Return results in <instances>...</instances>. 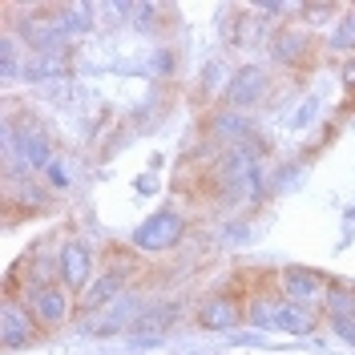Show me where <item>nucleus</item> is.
<instances>
[{
	"label": "nucleus",
	"instance_id": "obj_1",
	"mask_svg": "<svg viewBox=\"0 0 355 355\" xmlns=\"http://www.w3.org/2000/svg\"><path fill=\"white\" fill-rule=\"evenodd\" d=\"M182 230H186V218L178 210H157L154 218H146L133 230V246H141V250H170V246L182 243Z\"/></svg>",
	"mask_w": 355,
	"mask_h": 355
},
{
	"label": "nucleus",
	"instance_id": "obj_2",
	"mask_svg": "<svg viewBox=\"0 0 355 355\" xmlns=\"http://www.w3.org/2000/svg\"><path fill=\"white\" fill-rule=\"evenodd\" d=\"M137 319H141V303H137V299H117V303H110L105 311L89 315L81 331L85 335H117V331H125V327H133Z\"/></svg>",
	"mask_w": 355,
	"mask_h": 355
},
{
	"label": "nucleus",
	"instance_id": "obj_3",
	"mask_svg": "<svg viewBox=\"0 0 355 355\" xmlns=\"http://www.w3.org/2000/svg\"><path fill=\"white\" fill-rule=\"evenodd\" d=\"M125 279H130V266H110L93 287H85V311L89 315H97V311H105L110 303H117V295L125 287Z\"/></svg>",
	"mask_w": 355,
	"mask_h": 355
},
{
	"label": "nucleus",
	"instance_id": "obj_4",
	"mask_svg": "<svg viewBox=\"0 0 355 355\" xmlns=\"http://www.w3.org/2000/svg\"><path fill=\"white\" fill-rule=\"evenodd\" d=\"M263 93H266V73H263V69H254V65L239 69V73H234V81H230V89H226V97H230L239 110H250Z\"/></svg>",
	"mask_w": 355,
	"mask_h": 355
},
{
	"label": "nucleus",
	"instance_id": "obj_5",
	"mask_svg": "<svg viewBox=\"0 0 355 355\" xmlns=\"http://www.w3.org/2000/svg\"><path fill=\"white\" fill-rule=\"evenodd\" d=\"M33 315L41 319L44 327H61L69 319V299L61 287H37L33 291Z\"/></svg>",
	"mask_w": 355,
	"mask_h": 355
},
{
	"label": "nucleus",
	"instance_id": "obj_6",
	"mask_svg": "<svg viewBox=\"0 0 355 355\" xmlns=\"http://www.w3.org/2000/svg\"><path fill=\"white\" fill-rule=\"evenodd\" d=\"M174 319H178V303H162V307L141 311V319L133 323V343H154V339H162Z\"/></svg>",
	"mask_w": 355,
	"mask_h": 355
},
{
	"label": "nucleus",
	"instance_id": "obj_7",
	"mask_svg": "<svg viewBox=\"0 0 355 355\" xmlns=\"http://www.w3.org/2000/svg\"><path fill=\"white\" fill-rule=\"evenodd\" d=\"M315 311L307 307V303H299V299H283L279 303V311H275V327L279 331H291V335H311L315 331Z\"/></svg>",
	"mask_w": 355,
	"mask_h": 355
},
{
	"label": "nucleus",
	"instance_id": "obj_8",
	"mask_svg": "<svg viewBox=\"0 0 355 355\" xmlns=\"http://www.w3.org/2000/svg\"><path fill=\"white\" fill-rule=\"evenodd\" d=\"M0 331H4V347H24L37 339V327L28 319V311H21L17 303H8L4 315H0Z\"/></svg>",
	"mask_w": 355,
	"mask_h": 355
},
{
	"label": "nucleus",
	"instance_id": "obj_9",
	"mask_svg": "<svg viewBox=\"0 0 355 355\" xmlns=\"http://www.w3.org/2000/svg\"><path fill=\"white\" fill-rule=\"evenodd\" d=\"M89 266H93V254H89L85 243H65L61 246V275H65L69 287H85Z\"/></svg>",
	"mask_w": 355,
	"mask_h": 355
},
{
	"label": "nucleus",
	"instance_id": "obj_10",
	"mask_svg": "<svg viewBox=\"0 0 355 355\" xmlns=\"http://www.w3.org/2000/svg\"><path fill=\"white\" fill-rule=\"evenodd\" d=\"M12 146H17V154H21V162L28 166V170H49L53 166V154H49V141H44L41 130H24L21 137H12ZM8 146V150H12Z\"/></svg>",
	"mask_w": 355,
	"mask_h": 355
},
{
	"label": "nucleus",
	"instance_id": "obj_11",
	"mask_svg": "<svg viewBox=\"0 0 355 355\" xmlns=\"http://www.w3.org/2000/svg\"><path fill=\"white\" fill-rule=\"evenodd\" d=\"M69 65V53H37V57H28L21 69L24 81H53V77H61Z\"/></svg>",
	"mask_w": 355,
	"mask_h": 355
},
{
	"label": "nucleus",
	"instance_id": "obj_12",
	"mask_svg": "<svg viewBox=\"0 0 355 355\" xmlns=\"http://www.w3.org/2000/svg\"><path fill=\"white\" fill-rule=\"evenodd\" d=\"M198 323L202 327H210V331H230V327L239 323V311H234L230 299H210V303H202Z\"/></svg>",
	"mask_w": 355,
	"mask_h": 355
},
{
	"label": "nucleus",
	"instance_id": "obj_13",
	"mask_svg": "<svg viewBox=\"0 0 355 355\" xmlns=\"http://www.w3.org/2000/svg\"><path fill=\"white\" fill-rule=\"evenodd\" d=\"M283 287H287L291 299L307 303V299H319L323 295V279L311 275V270H283Z\"/></svg>",
	"mask_w": 355,
	"mask_h": 355
},
{
	"label": "nucleus",
	"instance_id": "obj_14",
	"mask_svg": "<svg viewBox=\"0 0 355 355\" xmlns=\"http://www.w3.org/2000/svg\"><path fill=\"white\" fill-rule=\"evenodd\" d=\"M85 12H93V8H61L53 21H57V28H61V37H77V33H85L89 24H93V17H85Z\"/></svg>",
	"mask_w": 355,
	"mask_h": 355
},
{
	"label": "nucleus",
	"instance_id": "obj_15",
	"mask_svg": "<svg viewBox=\"0 0 355 355\" xmlns=\"http://www.w3.org/2000/svg\"><path fill=\"white\" fill-rule=\"evenodd\" d=\"M214 133L230 137V141L239 146V141H246V133H250V121L239 117V113H218V117H214Z\"/></svg>",
	"mask_w": 355,
	"mask_h": 355
},
{
	"label": "nucleus",
	"instance_id": "obj_16",
	"mask_svg": "<svg viewBox=\"0 0 355 355\" xmlns=\"http://www.w3.org/2000/svg\"><path fill=\"white\" fill-rule=\"evenodd\" d=\"M327 307H331V315H352L355 295H347L343 287H327Z\"/></svg>",
	"mask_w": 355,
	"mask_h": 355
},
{
	"label": "nucleus",
	"instance_id": "obj_17",
	"mask_svg": "<svg viewBox=\"0 0 355 355\" xmlns=\"http://www.w3.org/2000/svg\"><path fill=\"white\" fill-rule=\"evenodd\" d=\"M275 311H279V303H266V299L250 303V323L254 327H275Z\"/></svg>",
	"mask_w": 355,
	"mask_h": 355
},
{
	"label": "nucleus",
	"instance_id": "obj_18",
	"mask_svg": "<svg viewBox=\"0 0 355 355\" xmlns=\"http://www.w3.org/2000/svg\"><path fill=\"white\" fill-rule=\"evenodd\" d=\"M0 73H4V81L17 77V41L12 37H4V49H0Z\"/></svg>",
	"mask_w": 355,
	"mask_h": 355
},
{
	"label": "nucleus",
	"instance_id": "obj_19",
	"mask_svg": "<svg viewBox=\"0 0 355 355\" xmlns=\"http://www.w3.org/2000/svg\"><path fill=\"white\" fill-rule=\"evenodd\" d=\"M44 174H49V186H53V190H69V182H73V178H69V166L57 162V157H53V166H49Z\"/></svg>",
	"mask_w": 355,
	"mask_h": 355
},
{
	"label": "nucleus",
	"instance_id": "obj_20",
	"mask_svg": "<svg viewBox=\"0 0 355 355\" xmlns=\"http://www.w3.org/2000/svg\"><path fill=\"white\" fill-rule=\"evenodd\" d=\"M331 327L339 331V339H347V343L355 347V319L352 315H331Z\"/></svg>",
	"mask_w": 355,
	"mask_h": 355
},
{
	"label": "nucleus",
	"instance_id": "obj_21",
	"mask_svg": "<svg viewBox=\"0 0 355 355\" xmlns=\"http://www.w3.org/2000/svg\"><path fill=\"white\" fill-rule=\"evenodd\" d=\"M352 41H355V21L347 17V21H343V28L335 33V49H343V44H352Z\"/></svg>",
	"mask_w": 355,
	"mask_h": 355
},
{
	"label": "nucleus",
	"instance_id": "obj_22",
	"mask_svg": "<svg viewBox=\"0 0 355 355\" xmlns=\"http://www.w3.org/2000/svg\"><path fill=\"white\" fill-rule=\"evenodd\" d=\"M303 12H311V21H327V12H331V4H307Z\"/></svg>",
	"mask_w": 355,
	"mask_h": 355
},
{
	"label": "nucleus",
	"instance_id": "obj_23",
	"mask_svg": "<svg viewBox=\"0 0 355 355\" xmlns=\"http://www.w3.org/2000/svg\"><path fill=\"white\" fill-rule=\"evenodd\" d=\"M343 81L355 89V61H347V69H343Z\"/></svg>",
	"mask_w": 355,
	"mask_h": 355
}]
</instances>
